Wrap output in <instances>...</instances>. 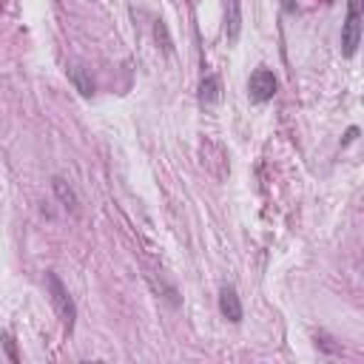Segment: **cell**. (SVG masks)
I'll list each match as a JSON object with an SVG mask.
<instances>
[{
	"mask_svg": "<svg viewBox=\"0 0 364 364\" xmlns=\"http://www.w3.org/2000/svg\"><path fill=\"white\" fill-rule=\"evenodd\" d=\"M219 97H222L219 77L208 74V77L199 82V102H202V105H213V102H219Z\"/></svg>",
	"mask_w": 364,
	"mask_h": 364,
	"instance_id": "52a82bcc",
	"label": "cell"
},
{
	"mask_svg": "<svg viewBox=\"0 0 364 364\" xmlns=\"http://www.w3.org/2000/svg\"><path fill=\"white\" fill-rule=\"evenodd\" d=\"M219 313H222L228 321H233V324L242 321V301H239V293H236L233 284H225V287L219 290Z\"/></svg>",
	"mask_w": 364,
	"mask_h": 364,
	"instance_id": "277c9868",
	"label": "cell"
},
{
	"mask_svg": "<svg viewBox=\"0 0 364 364\" xmlns=\"http://www.w3.org/2000/svg\"><path fill=\"white\" fill-rule=\"evenodd\" d=\"M276 91H279L276 74H273L270 68L259 65V68L250 74V80H247V97H250L253 102H267V100L276 97Z\"/></svg>",
	"mask_w": 364,
	"mask_h": 364,
	"instance_id": "3957f363",
	"label": "cell"
},
{
	"mask_svg": "<svg viewBox=\"0 0 364 364\" xmlns=\"http://www.w3.org/2000/svg\"><path fill=\"white\" fill-rule=\"evenodd\" d=\"M51 188H54V193H57V199L63 202V208H65V210L80 213V199H77L74 188H71V185H68L63 176H54V179H51Z\"/></svg>",
	"mask_w": 364,
	"mask_h": 364,
	"instance_id": "5b68a950",
	"label": "cell"
},
{
	"mask_svg": "<svg viewBox=\"0 0 364 364\" xmlns=\"http://www.w3.org/2000/svg\"><path fill=\"white\" fill-rule=\"evenodd\" d=\"M284 9H287V11H293V9H296V3H293V0H284Z\"/></svg>",
	"mask_w": 364,
	"mask_h": 364,
	"instance_id": "8fae6325",
	"label": "cell"
},
{
	"mask_svg": "<svg viewBox=\"0 0 364 364\" xmlns=\"http://www.w3.org/2000/svg\"><path fill=\"white\" fill-rule=\"evenodd\" d=\"M154 31H156V40L162 37V48H165V51H171V37H168V28H165V23H162V20H156Z\"/></svg>",
	"mask_w": 364,
	"mask_h": 364,
	"instance_id": "9c48e42d",
	"label": "cell"
},
{
	"mask_svg": "<svg viewBox=\"0 0 364 364\" xmlns=\"http://www.w3.org/2000/svg\"><path fill=\"white\" fill-rule=\"evenodd\" d=\"M230 17H228V37L236 40L239 37V26H242V17H239V0H230Z\"/></svg>",
	"mask_w": 364,
	"mask_h": 364,
	"instance_id": "ba28073f",
	"label": "cell"
},
{
	"mask_svg": "<svg viewBox=\"0 0 364 364\" xmlns=\"http://www.w3.org/2000/svg\"><path fill=\"white\" fill-rule=\"evenodd\" d=\"M46 284H48V293H51V304H54L57 316L63 318L65 330H71V327H74V318H77V307H74V299H71V293L65 290V284L60 282V276H57V273H46Z\"/></svg>",
	"mask_w": 364,
	"mask_h": 364,
	"instance_id": "6da1fadb",
	"label": "cell"
},
{
	"mask_svg": "<svg viewBox=\"0 0 364 364\" xmlns=\"http://www.w3.org/2000/svg\"><path fill=\"white\" fill-rule=\"evenodd\" d=\"M358 43H361V0H350L347 17L341 26V54L353 57L358 51Z\"/></svg>",
	"mask_w": 364,
	"mask_h": 364,
	"instance_id": "7a4b0ae2",
	"label": "cell"
},
{
	"mask_svg": "<svg viewBox=\"0 0 364 364\" xmlns=\"http://www.w3.org/2000/svg\"><path fill=\"white\" fill-rule=\"evenodd\" d=\"M3 338H6V350H9L11 361H17V353H14V341H11V336H6V333H3Z\"/></svg>",
	"mask_w": 364,
	"mask_h": 364,
	"instance_id": "30bf717a",
	"label": "cell"
},
{
	"mask_svg": "<svg viewBox=\"0 0 364 364\" xmlns=\"http://www.w3.org/2000/svg\"><path fill=\"white\" fill-rule=\"evenodd\" d=\"M68 80H71V85H74L82 97H91V94H94V80H91V74H88L85 65H71V68H68Z\"/></svg>",
	"mask_w": 364,
	"mask_h": 364,
	"instance_id": "8992f818",
	"label": "cell"
}]
</instances>
